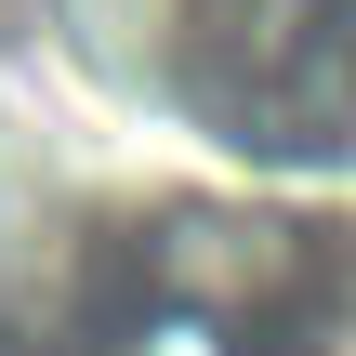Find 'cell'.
Here are the masks:
<instances>
[{
	"mask_svg": "<svg viewBox=\"0 0 356 356\" xmlns=\"http://www.w3.org/2000/svg\"><path fill=\"white\" fill-rule=\"evenodd\" d=\"M79 66L185 145L330 159L356 132V0H66Z\"/></svg>",
	"mask_w": 356,
	"mask_h": 356,
	"instance_id": "cell-1",
	"label": "cell"
}]
</instances>
